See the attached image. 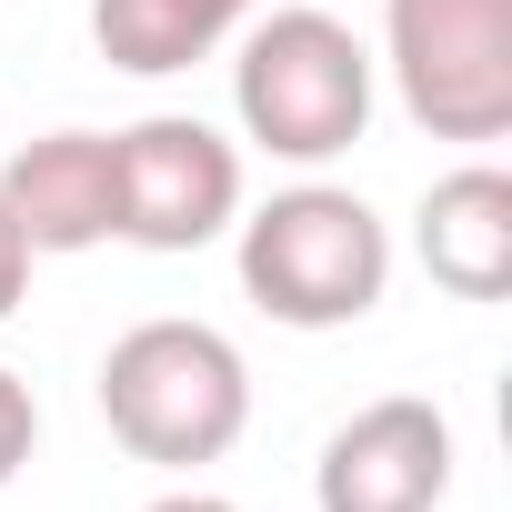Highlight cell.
Here are the masks:
<instances>
[{
	"mask_svg": "<svg viewBox=\"0 0 512 512\" xmlns=\"http://www.w3.org/2000/svg\"><path fill=\"white\" fill-rule=\"evenodd\" d=\"M392 81L432 141L512 131V0H392Z\"/></svg>",
	"mask_w": 512,
	"mask_h": 512,
	"instance_id": "277c9868",
	"label": "cell"
},
{
	"mask_svg": "<svg viewBox=\"0 0 512 512\" xmlns=\"http://www.w3.org/2000/svg\"><path fill=\"white\" fill-rule=\"evenodd\" d=\"M31 442H41V402H31V382H21L11 362H0V482H21Z\"/></svg>",
	"mask_w": 512,
	"mask_h": 512,
	"instance_id": "30bf717a",
	"label": "cell"
},
{
	"mask_svg": "<svg viewBox=\"0 0 512 512\" xmlns=\"http://www.w3.org/2000/svg\"><path fill=\"white\" fill-rule=\"evenodd\" d=\"M31 262H41V251L11 231V211H0V322H11L21 312V292H31Z\"/></svg>",
	"mask_w": 512,
	"mask_h": 512,
	"instance_id": "8fae6325",
	"label": "cell"
},
{
	"mask_svg": "<svg viewBox=\"0 0 512 512\" xmlns=\"http://www.w3.org/2000/svg\"><path fill=\"white\" fill-rule=\"evenodd\" d=\"M231 111L272 161H332L372 121V51L332 11H272L231 61Z\"/></svg>",
	"mask_w": 512,
	"mask_h": 512,
	"instance_id": "3957f363",
	"label": "cell"
},
{
	"mask_svg": "<svg viewBox=\"0 0 512 512\" xmlns=\"http://www.w3.org/2000/svg\"><path fill=\"white\" fill-rule=\"evenodd\" d=\"M422 272L452 302H502L512 292V171L472 161L422 191Z\"/></svg>",
	"mask_w": 512,
	"mask_h": 512,
	"instance_id": "ba28073f",
	"label": "cell"
},
{
	"mask_svg": "<svg viewBox=\"0 0 512 512\" xmlns=\"http://www.w3.org/2000/svg\"><path fill=\"white\" fill-rule=\"evenodd\" d=\"M141 512H231L221 492H161V502H141Z\"/></svg>",
	"mask_w": 512,
	"mask_h": 512,
	"instance_id": "7c38bea8",
	"label": "cell"
},
{
	"mask_svg": "<svg viewBox=\"0 0 512 512\" xmlns=\"http://www.w3.org/2000/svg\"><path fill=\"white\" fill-rule=\"evenodd\" d=\"M382 282H392V231L372 221L362 191L302 181V191H272L241 221V292L292 332L362 322L382 302Z\"/></svg>",
	"mask_w": 512,
	"mask_h": 512,
	"instance_id": "7a4b0ae2",
	"label": "cell"
},
{
	"mask_svg": "<svg viewBox=\"0 0 512 512\" xmlns=\"http://www.w3.org/2000/svg\"><path fill=\"white\" fill-rule=\"evenodd\" d=\"M101 422L151 472H201L251 422V372L211 322H141L101 362Z\"/></svg>",
	"mask_w": 512,
	"mask_h": 512,
	"instance_id": "6da1fadb",
	"label": "cell"
},
{
	"mask_svg": "<svg viewBox=\"0 0 512 512\" xmlns=\"http://www.w3.org/2000/svg\"><path fill=\"white\" fill-rule=\"evenodd\" d=\"M442 492H452V422L412 392L352 412L322 442V472H312L322 512H432Z\"/></svg>",
	"mask_w": 512,
	"mask_h": 512,
	"instance_id": "8992f818",
	"label": "cell"
},
{
	"mask_svg": "<svg viewBox=\"0 0 512 512\" xmlns=\"http://www.w3.org/2000/svg\"><path fill=\"white\" fill-rule=\"evenodd\" d=\"M111 241H141V251H201L241 221V151L191 121V111H151L131 131H111Z\"/></svg>",
	"mask_w": 512,
	"mask_h": 512,
	"instance_id": "5b68a950",
	"label": "cell"
},
{
	"mask_svg": "<svg viewBox=\"0 0 512 512\" xmlns=\"http://www.w3.org/2000/svg\"><path fill=\"white\" fill-rule=\"evenodd\" d=\"M0 211H11V231L31 251H91L111 241V131H51L31 151L0 161Z\"/></svg>",
	"mask_w": 512,
	"mask_h": 512,
	"instance_id": "52a82bcc",
	"label": "cell"
},
{
	"mask_svg": "<svg viewBox=\"0 0 512 512\" xmlns=\"http://www.w3.org/2000/svg\"><path fill=\"white\" fill-rule=\"evenodd\" d=\"M241 11H251V0H91V41H101L111 71L161 81V71L211 61L241 31Z\"/></svg>",
	"mask_w": 512,
	"mask_h": 512,
	"instance_id": "9c48e42d",
	"label": "cell"
}]
</instances>
